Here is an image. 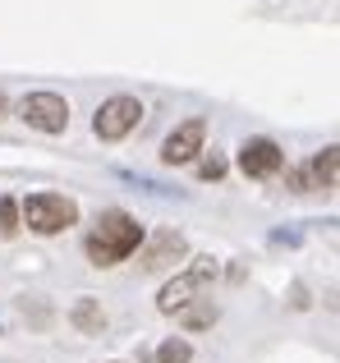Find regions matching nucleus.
<instances>
[{"label": "nucleus", "mask_w": 340, "mask_h": 363, "mask_svg": "<svg viewBox=\"0 0 340 363\" xmlns=\"http://www.w3.org/2000/svg\"><path fill=\"white\" fill-rule=\"evenodd\" d=\"M138 244H143V225L134 221L129 212H101L97 216V230L88 235V262L92 267H115L125 262L129 253H138Z\"/></svg>", "instance_id": "1"}, {"label": "nucleus", "mask_w": 340, "mask_h": 363, "mask_svg": "<svg viewBox=\"0 0 340 363\" xmlns=\"http://www.w3.org/2000/svg\"><path fill=\"white\" fill-rule=\"evenodd\" d=\"M18 216H23V225L37 230V235H60L79 221V207L60 194H33V198L18 203Z\"/></svg>", "instance_id": "2"}, {"label": "nucleus", "mask_w": 340, "mask_h": 363, "mask_svg": "<svg viewBox=\"0 0 340 363\" xmlns=\"http://www.w3.org/2000/svg\"><path fill=\"white\" fill-rule=\"evenodd\" d=\"M18 120L33 124L37 133H64L69 129V101L60 92H28L18 101Z\"/></svg>", "instance_id": "3"}, {"label": "nucleus", "mask_w": 340, "mask_h": 363, "mask_svg": "<svg viewBox=\"0 0 340 363\" xmlns=\"http://www.w3.org/2000/svg\"><path fill=\"white\" fill-rule=\"evenodd\" d=\"M138 120H143V101L138 97H110V101H101L92 129H97V138L115 143V138H125V133H134Z\"/></svg>", "instance_id": "4"}, {"label": "nucleus", "mask_w": 340, "mask_h": 363, "mask_svg": "<svg viewBox=\"0 0 340 363\" xmlns=\"http://www.w3.org/2000/svg\"><path fill=\"white\" fill-rule=\"evenodd\" d=\"M212 272H216L212 262H193L188 272H179L175 281H170L166 290H162V299H157V308H162V313H179V308H188V303H193L198 294H203V285L212 281Z\"/></svg>", "instance_id": "5"}, {"label": "nucleus", "mask_w": 340, "mask_h": 363, "mask_svg": "<svg viewBox=\"0 0 340 363\" xmlns=\"http://www.w3.org/2000/svg\"><path fill=\"white\" fill-rule=\"evenodd\" d=\"M280 166H285V152H280L271 138H249L239 147V170L253 175V179H271Z\"/></svg>", "instance_id": "6"}, {"label": "nucleus", "mask_w": 340, "mask_h": 363, "mask_svg": "<svg viewBox=\"0 0 340 363\" xmlns=\"http://www.w3.org/2000/svg\"><path fill=\"white\" fill-rule=\"evenodd\" d=\"M203 138H207V124L203 120H184L162 143V161H166V166H184V161H193L198 152H203Z\"/></svg>", "instance_id": "7"}, {"label": "nucleus", "mask_w": 340, "mask_h": 363, "mask_svg": "<svg viewBox=\"0 0 340 363\" xmlns=\"http://www.w3.org/2000/svg\"><path fill=\"white\" fill-rule=\"evenodd\" d=\"M175 257H184V235H175V230H162L152 244L143 248V267L147 272H162V267H170Z\"/></svg>", "instance_id": "8"}, {"label": "nucleus", "mask_w": 340, "mask_h": 363, "mask_svg": "<svg viewBox=\"0 0 340 363\" xmlns=\"http://www.w3.org/2000/svg\"><path fill=\"white\" fill-rule=\"evenodd\" d=\"M308 179H313V189H332L336 184V147H327L322 157L308 166Z\"/></svg>", "instance_id": "9"}, {"label": "nucleus", "mask_w": 340, "mask_h": 363, "mask_svg": "<svg viewBox=\"0 0 340 363\" xmlns=\"http://www.w3.org/2000/svg\"><path fill=\"white\" fill-rule=\"evenodd\" d=\"M101 322H106V318L97 313V303H92V299H83L79 308H74V327H79V331H101Z\"/></svg>", "instance_id": "10"}, {"label": "nucleus", "mask_w": 340, "mask_h": 363, "mask_svg": "<svg viewBox=\"0 0 340 363\" xmlns=\"http://www.w3.org/2000/svg\"><path fill=\"white\" fill-rule=\"evenodd\" d=\"M14 235H18V203L0 198V240H14Z\"/></svg>", "instance_id": "11"}, {"label": "nucleus", "mask_w": 340, "mask_h": 363, "mask_svg": "<svg viewBox=\"0 0 340 363\" xmlns=\"http://www.w3.org/2000/svg\"><path fill=\"white\" fill-rule=\"evenodd\" d=\"M179 318H184V327H212L216 308H212V299H207V303H198V308H179Z\"/></svg>", "instance_id": "12"}, {"label": "nucleus", "mask_w": 340, "mask_h": 363, "mask_svg": "<svg viewBox=\"0 0 340 363\" xmlns=\"http://www.w3.org/2000/svg\"><path fill=\"white\" fill-rule=\"evenodd\" d=\"M188 354H193L188 340H166V345L157 350V359H162V363H188Z\"/></svg>", "instance_id": "13"}, {"label": "nucleus", "mask_w": 340, "mask_h": 363, "mask_svg": "<svg viewBox=\"0 0 340 363\" xmlns=\"http://www.w3.org/2000/svg\"><path fill=\"white\" fill-rule=\"evenodd\" d=\"M198 175H203V179H221V175H225V161L212 152V157H203V161H198Z\"/></svg>", "instance_id": "14"}, {"label": "nucleus", "mask_w": 340, "mask_h": 363, "mask_svg": "<svg viewBox=\"0 0 340 363\" xmlns=\"http://www.w3.org/2000/svg\"><path fill=\"white\" fill-rule=\"evenodd\" d=\"M0 116H5V97H0Z\"/></svg>", "instance_id": "15"}]
</instances>
